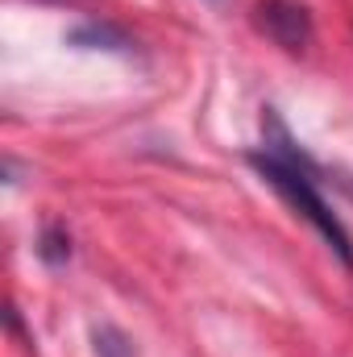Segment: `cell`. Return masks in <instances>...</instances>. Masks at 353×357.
<instances>
[{"label":"cell","mask_w":353,"mask_h":357,"mask_svg":"<svg viewBox=\"0 0 353 357\" xmlns=\"http://www.w3.org/2000/svg\"><path fill=\"white\" fill-rule=\"evenodd\" d=\"M246 162L258 171L262 183H270L291 208H295V216H303L320 237H324V245L353 270V237L350 229H345V220L337 216V208H333V199L324 195V167H316L312 158H308V150L295 142V133L283 125V116L274 112V108H266L262 116V142L246 154Z\"/></svg>","instance_id":"1"},{"label":"cell","mask_w":353,"mask_h":357,"mask_svg":"<svg viewBox=\"0 0 353 357\" xmlns=\"http://www.w3.org/2000/svg\"><path fill=\"white\" fill-rule=\"evenodd\" d=\"M337 183L345 187V195H350V199H353V178H350V175H341V178H337Z\"/></svg>","instance_id":"6"},{"label":"cell","mask_w":353,"mask_h":357,"mask_svg":"<svg viewBox=\"0 0 353 357\" xmlns=\"http://www.w3.org/2000/svg\"><path fill=\"white\" fill-rule=\"evenodd\" d=\"M254 25L274 46H283L287 54H303L316 38L312 8L299 4V0H258L254 4Z\"/></svg>","instance_id":"2"},{"label":"cell","mask_w":353,"mask_h":357,"mask_svg":"<svg viewBox=\"0 0 353 357\" xmlns=\"http://www.w3.org/2000/svg\"><path fill=\"white\" fill-rule=\"evenodd\" d=\"M91 354L96 357H137V341L117 328V324H96L91 328Z\"/></svg>","instance_id":"4"},{"label":"cell","mask_w":353,"mask_h":357,"mask_svg":"<svg viewBox=\"0 0 353 357\" xmlns=\"http://www.w3.org/2000/svg\"><path fill=\"white\" fill-rule=\"evenodd\" d=\"M71 46H84V50H112V54H133V38L108 21H84L67 33Z\"/></svg>","instance_id":"3"},{"label":"cell","mask_w":353,"mask_h":357,"mask_svg":"<svg viewBox=\"0 0 353 357\" xmlns=\"http://www.w3.org/2000/svg\"><path fill=\"white\" fill-rule=\"evenodd\" d=\"M38 258H42L46 266H63V262L71 258V233H67L63 225H46V229L38 233Z\"/></svg>","instance_id":"5"}]
</instances>
